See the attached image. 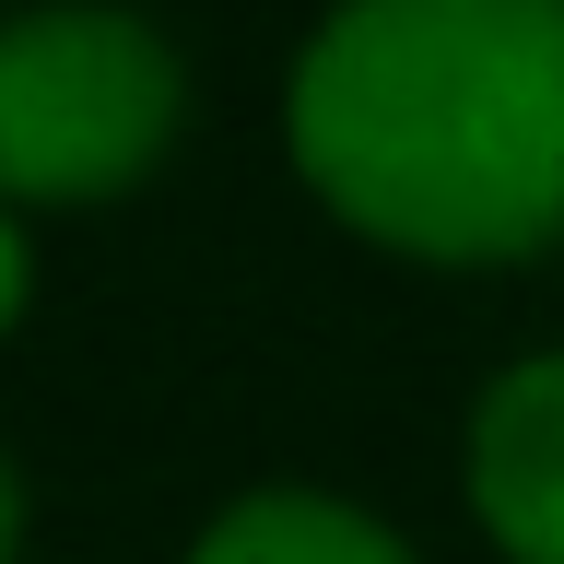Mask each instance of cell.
Returning a JSON list of instances; mask_svg holds the SVG:
<instances>
[{"label": "cell", "instance_id": "cell-1", "mask_svg": "<svg viewBox=\"0 0 564 564\" xmlns=\"http://www.w3.org/2000/svg\"><path fill=\"white\" fill-rule=\"evenodd\" d=\"M294 165L412 259L564 224V0H341L294 59Z\"/></svg>", "mask_w": 564, "mask_h": 564}, {"label": "cell", "instance_id": "cell-2", "mask_svg": "<svg viewBox=\"0 0 564 564\" xmlns=\"http://www.w3.org/2000/svg\"><path fill=\"white\" fill-rule=\"evenodd\" d=\"M176 130V47L106 0L0 24V200H106Z\"/></svg>", "mask_w": 564, "mask_h": 564}, {"label": "cell", "instance_id": "cell-3", "mask_svg": "<svg viewBox=\"0 0 564 564\" xmlns=\"http://www.w3.org/2000/svg\"><path fill=\"white\" fill-rule=\"evenodd\" d=\"M470 506L518 564H564V352H529L470 412Z\"/></svg>", "mask_w": 564, "mask_h": 564}, {"label": "cell", "instance_id": "cell-4", "mask_svg": "<svg viewBox=\"0 0 564 564\" xmlns=\"http://www.w3.org/2000/svg\"><path fill=\"white\" fill-rule=\"evenodd\" d=\"M188 564H412L365 506H329V494H247L200 529Z\"/></svg>", "mask_w": 564, "mask_h": 564}, {"label": "cell", "instance_id": "cell-5", "mask_svg": "<svg viewBox=\"0 0 564 564\" xmlns=\"http://www.w3.org/2000/svg\"><path fill=\"white\" fill-rule=\"evenodd\" d=\"M12 306H24V236H12V212H0V329H12Z\"/></svg>", "mask_w": 564, "mask_h": 564}, {"label": "cell", "instance_id": "cell-6", "mask_svg": "<svg viewBox=\"0 0 564 564\" xmlns=\"http://www.w3.org/2000/svg\"><path fill=\"white\" fill-rule=\"evenodd\" d=\"M12 529H24V494H12V458H0V564H12Z\"/></svg>", "mask_w": 564, "mask_h": 564}]
</instances>
